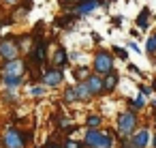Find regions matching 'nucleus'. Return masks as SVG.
Returning <instances> with one entry per match:
<instances>
[{
	"label": "nucleus",
	"instance_id": "1",
	"mask_svg": "<svg viewBox=\"0 0 156 148\" xmlns=\"http://www.w3.org/2000/svg\"><path fill=\"white\" fill-rule=\"evenodd\" d=\"M32 137H34L32 131L17 129L15 124H9L5 129V133H0V139H2V146L5 148H26Z\"/></svg>",
	"mask_w": 156,
	"mask_h": 148
},
{
	"label": "nucleus",
	"instance_id": "2",
	"mask_svg": "<svg viewBox=\"0 0 156 148\" xmlns=\"http://www.w3.org/2000/svg\"><path fill=\"white\" fill-rule=\"evenodd\" d=\"M137 129H139V114H135L130 109H124L115 116V131L113 133H118L120 137L128 139Z\"/></svg>",
	"mask_w": 156,
	"mask_h": 148
},
{
	"label": "nucleus",
	"instance_id": "3",
	"mask_svg": "<svg viewBox=\"0 0 156 148\" xmlns=\"http://www.w3.org/2000/svg\"><path fill=\"white\" fill-rule=\"evenodd\" d=\"M113 65H115V56H113L109 50H105V47L96 50V54H94V58H92V71H94L96 75L103 77V75L115 71Z\"/></svg>",
	"mask_w": 156,
	"mask_h": 148
},
{
	"label": "nucleus",
	"instance_id": "4",
	"mask_svg": "<svg viewBox=\"0 0 156 148\" xmlns=\"http://www.w3.org/2000/svg\"><path fill=\"white\" fill-rule=\"evenodd\" d=\"M47 47H49V41L45 37H34L30 54H28V58H30V62L34 67H43L47 62Z\"/></svg>",
	"mask_w": 156,
	"mask_h": 148
},
{
	"label": "nucleus",
	"instance_id": "5",
	"mask_svg": "<svg viewBox=\"0 0 156 148\" xmlns=\"http://www.w3.org/2000/svg\"><path fill=\"white\" fill-rule=\"evenodd\" d=\"M20 45H17V37L15 35H5L0 37V62H7L13 58H20Z\"/></svg>",
	"mask_w": 156,
	"mask_h": 148
},
{
	"label": "nucleus",
	"instance_id": "6",
	"mask_svg": "<svg viewBox=\"0 0 156 148\" xmlns=\"http://www.w3.org/2000/svg\"><path fill=\"white\" fill-rule=\"evenodd\" d=\"M28 71V62L26 58H13L7 62H0V75H13V77H24Z\"/></svg>",
	"mask_w": 156,
	"mask_h": 148
},
{
	"label": "nucleus",
	"instance_id": "7",
	"mask_svg": "<svg viewBox=\"0 0 156 148\" xmlns=\"http://www.w3.org/2000/svg\"><path fill=\"white\" fill-rule=\"evenodd\" d=\"M62 84H64V71L47 67L41 73V86H45V88H60Z\"/></svg>",
	"mask_w": 156,
	"mask_h": 148
},
{
	"label": "nucleus",
	"instance_id": "8",
	"mask_svg": "<svg viewBox=\"0 0 156 148\" xmlns=\"http://www.w3.org/2000/svg\"><path fill=\"white\" fill-rule=\"evenodd\" d=\"M83 148H103V129H88L83 139H81Z\"/></svg>",
	"mask_w": 156,
	"mask_h": 148
},
{
	"label": "nucleus",
	"instance_id": "9",
	"mask_svg": "<svg viewBox=\"0 0 156 148\" xmlns=\"http://www.w3.org/2000/svg\"><path fill=\"white\" fill-rule=\"evenodd\" d=\"M105 0H77L75 2V15L77 17H83V15H90L96 7H103Z\"/></svg>",
	"mask_w": 156,
	"mask_h": 148
},
{
	"label": "nucleus",
	"instance_id": "10",
	"mask_svg": "<svg viewBox=\"0 0 156 148\" xmlns=\"http://www.w3.org/2000/svg\"><path fill=\"white\" fill-rule=\"evenodd\" d=\"M128 142H130L135 148H150V129H147V127L137 129V131L128 137Z\"/></svg>",
	"mask_w": 156,
	"mask_h": 148
},
{
	"label": "nucleus",
	"instance_id": "11",
	"mask_svg": "<svg viewBox=\"0 0 156 148\" xmlns=\"http://www.w3.org/2000/svg\"><path fill=\"white\" fill-rule=\"evenodd\" d=\"M83 84H86L88 92L92 94V99H96V97H103V82H101V75H96V73H90V75L83 80Z\"/></svg>",
	"mask_w": 156,
	"mask_h": 148
},
{
	"label": "nucleus",
	"instance_id": "12",
	"mask_svg": "<svg viewBox=\"0 0 156 148\" xmlns=\"http://www.w3.org/2000/svg\"><path fill=\"white\" fill-rule=\"evenodd\" d=\"M101 82H103V94H111V92H115V88L120 84V73L118 71H111V73L103 75Z\"/></svg>",
	"mask_w": 156,
	"mask_h": 148
},
{
	"label": "nucleus",
	"instance_id": "13",
	"mask_svg": "<svg viewBox=\"0 0 156 148\" xmlns=\"http://www.w3.org/2000/svg\"><path fill=\"white\" fill-rule=\"evenodd\" d=\"M69 60H71V58H69V54H66L64 45H58V47H56V52H54V56H51V67L62 71V69L69 65Z\"/></svg>",
	"mask_w": 156,
	"mask_h": 148
},
{
	"label": "nucleus",
	"instance_id": "14",
	"mask_svg": "<svg viewBox=\"0 0 156 148\" xmlns=\"http://www.w3.org/2000/svg\"><path fill=\"white\" fill-rule=\"evenodd\" d=\"M0 84H2V88L15 90V88H22V86H24V77H13V75H0Z\"/></svg>",
	"mask_w": 156,
	"mask_h": 148
},
{
	"label": "nucleus",
	"instance_id": "15",
	"mask_svg": "<svg viewBox=\"0 0 156 148\" xmlns=\"http://www.w3.org/2000/svg\"><path fill=\"white\" fill-rule=\"evenodd\" d=\"M75 92H77V103H90L92 101V94L88 92V88H86L83 82H77L75 84Z\"/></svg>",
	"mask_w": 156,
	"mask_h": 148
},
{
	"label": "nucleus",
	"instance_id": "16",
	"mask_svg": "<svg viewBox=\"0 0 156 148\" xmlns=\"http://www.w3.org/2000/svg\"><path fill=\"white\" fill-rule=\"evenodd\" d=\"M147 24H150V7H143L141 13H139L137 20H135V26H137V30H145Z\"/></svg>",
	"mask_w": 156,
	"mask_h": 148
},
{
	"label": "nucleus",
	"instance_id": "17",
	"mask_svg": "<svg viewBox=\"0 0 156 148\" xmlns=\"http://www.w3.org/2000/svg\"><path fill=\"white\" fill-rule=\"evenodd\" d=\"M126 103H128V109H130V112H135V114H139V112H141V109H145V105H147L145 97H141V94H137L135 99H128Z\"/></svg>",
	"mask_w": 156,
	"mask_h": 148
},
{
	"label": "nucleus",
	"instance_id": "18",
	"mask_svg": "<svg viewBox=\"0 0 156 148\" xmlns=\"http://www.w3.org/2000/svg\"><path fill=\"white\" fill-rule=\"evenodd\" d=\"M77 22V15L75 13H66V15H62V17H56L54 20V24L58 26V28H69L71 24H75Z\"/></svg>",
	"mask_w": 156,
	"mask_h": 148
},
{
	"label": "nucleus",
	"instance_id": "19",
	"mask_svg": "<svg viewBox=\"0 0 156 148\" xmlns=\"http://www.w3.org/2000/svg\"><path fill=\"white\" fill-rule=\"evenodd\" d=\"M103 116L101 114H88V118H86V127L88 129H101L103 127Z\"/></svg>",
	"mask_w": 156,
	"mask_h": 148
},
{
	"label": "nucleus",
	"instance_id": "20",
	"mask_svg": "<svg viewBox=\"0 0 156 148\" xmlns=\"http://www.w3.org/2000/svg\"><path fill=\"white\" fill-rule=\"evenodd\" d=\"M115 146V133L111 129H103V148H113Z\"/></svg>",
	"mask_w": 156,
	"mask_h": 148
},
{
	"label": "nucleus",
	"instance_id": "21",
	"mask_svg": "<svg viewBox=\"0 0 156 148\" xmlns=\"http://www.w3.org/2000/svg\"><path fill=\"white\" fill-rule=\"evenodd\" d=\"M62 101H64V103H77L75 84H73V86H66V88H64V92H62Z\"/></svg>",
	"mask_w": 156,
	"mask_h": 148
},
{
	"label": "nucleus",
	"instance_id": "22",
	"mask_svg": "<svg viewBox=\"0 0 156 148\" xmlns=\"http://www.w3.org/2000/svg\"><path fill=\"white\" fill-rule=\"evenodd\" d=\"M45 90H47V88L41 86V84H39V86H30V88H28V97H30V99H41V97H45Z\"/></svg>",
	"mask_w": 156,
	"mask_h": 148
},
{
	"label": "nucleus",
	"instance_id": "23",
	"mask_svg": "<svg viewBox=\"0 0 156 148\" xmlns=\"http://www.w3.org/2000/svg\"><path fill=\"white\" fill-rule=\"evenodd\" d=\"M73 75H75L77 82H83V80L90 75V67H75V69H73Z\"/></svg>",
	"mask_w": 156,
	"mask_h": 148
},
{
	"label": "nucleus",
	"instance_id": "24",
	"mask_svg": "<svg viewBox=\"0 0 156 148\" xmlns=\"http://www.w3.org/2000/svg\"><path fill=\"white\" fill-rule=\"evenodd\" d=\"M113 56H118L120 60H128V52H126V47H120V45H113L111 50H109Z\"/></svg>",
	"mask_w": 156,
	"mask_h": 148
},
{
	"label": "nucleus",
	"instance_id": "25",
	"mask_svg": "<svg viewBox=\"0 0 156 148\" xmlns=\"http://www.w3.org/2000/svg\"><path fill=\"white\" fill-rule=\"evenodd\" d=\"M17 94H15V90H9V88H5L2 90V101L5 103H17Z\"/></svg>",
	"mask_w": 156,
	"mask_h": 148
},
{
	"label": "nucleus",
	"instance_id": "26",
	"mask_svg": "<svg viewBox=\"0 0 156 148\" xmlns=\"http://www.w3.org/2000/svg\"><path fill=\"white\" fill-rule=\"evenodd\" d=\"M145 54L147 56H156V41L152 37H147V41H145Z\"/></svg>",
	"mask_w": 156,
	"mask_h": 148
},
{
	"label": "nucleus",
	"instance_id": "27",
	"mask_svg": "<svg viewBox=\"0 0 156 148\" xmlns=\"http://www.w3.org/2000/svg\"><path fill=\"white\" fill-rule=\"evenodd\" d=\"M62 146H64V148H83V146H81V142H77V139H71V137H64Z\"/></svg>",
	"mask_w": 156,
	"mask_h": 148
},
{
	"label": "nucleus",
	"instance_id": "28",
	"mask_svg": "<svg viewBox=\"0 0 156 148\" xmlns=\"http://www.w3.org/2000/svg\"><path fill=\"white\" fill-rule=\"evenodd\" d=\"M118 148H135L126 137H118Z\"/></svg>",
	"mask_w": 156,
	"mask_h": 148
},
{
	"label": "nucleus",
	"instance_id": "29",
	"mask_svg": "<svg viewBox=\"0 0 156 148\" xmlns=\"http://www.w3.org/2000/svg\"><path fill=\"white\" fill-rule=\"evenodd\" d=\"M139 94H141V97H150V94H152L150 86H145V84H139Z\"/></svg>",
	"mask_w": 156,
	"mask_h": 148
},
{
	"label": "nucleus",
	"instance_id": "30",
	"mask_svg": "<svg viewBox=\"0 0 156 148\" xmlns=\"http://www.w3.org/2000/svg\"><path fill=\"white\" fill-rule=\"evenodd\" d=\"M43 148H64V146H62L60 142H56V144H54V139H47V142L43 144Z\"/></svg>",
	"mask_w": 156,
	"mask_h": 148
},
{
	"label": "nucleus",
	"instance_id": "31",
	"mask_svg": "<svg viewBox=\"0 0 156 148\" xmlns=\"http://www.w3.org/2000/svg\"><path fill=\"white\" fill-rule=\"evenodd\" d=\"M128 47H130L133 52H139V54H141V47H139V45H137L135 41H128Z\"/></svg>",
	"mask_w": 156,
	"mask_h": 148
},
{
	"label": "nucleus",
	"instance_id": "32",
	"mask_svg": "<svg viewBox=\"0 0 156 148\" xmlns=\"http://www.w3.org/2000/svg\"><path fill=\"white\" fill-rule=\"evenodd\" d=\"M128 71H130V73H137V75H141V77H143V73H141V71H139L135 65H128Z\"/></svg>",
	"mask_w": 156,
	"mask_h": 148
},
{
	"label": "nucleus",
	"instance_id": "33",
	"mask_svg": "<svg viewBox=\"0 0 156 148\" xmlns=\"http://www.w3.org/2000/svg\"><path fill=\"white\" fill-rule=\"evenodd\" d=\"M150 148H156V133L150 137Z\"/></svg>",
	"mask_w": 156,
	"mask_h": 148
},
{
	"label": "nucleus",
	"instance_id": "34",
	"mask_svg": "<svg viewBox=\"0 0 156 148\" xmlns=\"http://www.w3.org/2000/svg\"><path fill=\"white\" fill-rule=\"evenodd\" d=\"M150 90H152V94H156V77L152 80V84H150Z\"/></svg>",
	"mask_w": 156,
	"mask_h": 148
},
{
	"label": "nucleus",
	"instance_id": "35",
	"mask_svg": "<svg viewBox=\"0 0 156 148\" xmlns=\"http://www.w3.org/2000/svg\"><path fill=\"white\" fill-rule=\"evenodd\" d=\"M113 24H115V26H122V17L115 15V17H113Z\"/></svg>",
	"mask_w": 156,
	"mask_h": 148
},
{
	"label": "nucleus",
	"instance_id": "36",
	"mask_svg": "<svg viewBox=\"0 0 156 148\" xmlns=\"http://www.w3.org/2000/svg\"><path fill=\"white\" fill-rule=\"evenodd\" d=\"M92 39H94V43H96V45H98V43H101V37H98V35H96V32H92Z\"/></svg>",
	"mask_w": 156,
	"mask_h": 148
},
{
	"label": "nucleus",
	"instance_id": "37",
	"mask_svg": "<svg viewBox=\"0 0 156 148\" xmlns=\"http://www.w3.org/2000/svg\"><path fill=\"white\" fill-rule=\"evenodd\" d=\"M2 2H5V5H17L20 0H2Z\"/></svg>",
	"mask_w": 156,
	"mask_h": 148
},
{
	"label": "nucleus",
	"instance_id": "38",
	"mask_svg": "<svg viewBox=\"0 0 156 148\" xmlns=\"http://www.w3.org/2000/svg\"><path fill=\"white\" fill-rule=\"evenodd\" d=\"M150 105H152V109L156 112V99H152V101H150Z\"/></svg>",
	"mask_w": 156,
	"mask_h": 148
},
{
	"label": "nucleus",
	"instance_id": "39",
	"mask_svg": "<svg viewBox=\"0 0 156 148\" xmlns=\"http://www.w3.org/2000/svg\"><path fill=\"white\" fill-rule=\"evenodd\" d=\"M152 124H154V129H156V112H154V116H152Z\"/></svg>",
	"mask_w": 156,
	"mask_h": 148
},
{
	"label": "nucleus",
	"instance_id": "40",
	"mask_svg": "<svg viewBox=\"0 0 156 148\" xmlns=\"http://www.w3.org/2000/svg\"><path fill=\"white\" fill-rule=\"evenodd\" d=\"M2 26H5V22H2V20H0V30H2Z\"/></svg>",
	"mask_w": 156,
	"mask_h": 148
},
{
	"label": "nucleus",
	"instance_id": "41",
	"mask_svg": "<svg viewBox=\"0 0 156 148\" xmlns=\"http://www.w3.org/2000/svg\"><path fill=\"white\" fill-rule=\"evenodd\" d=\"M152 39H154V41H156V32H152Z\"/></svg>",
	"mask_w": 156,
	"mask_h": 148
},
{
	"label": "nucleus",
	"instance_id": "42",
	"mask_svg": "<svg viewBox=\"0 0 156 148\" xmlns=\"http://www.w3.org/2000/svg\"><path fill=\"white\" fill-rule=\"evenodd\" d=\"M0 148H5V146H2V139H0Z\"/></svg>",
	"mask_w": 156,
	"mask_h": 148
},
{
	"label": "nucleus",
	"instance_id": "43",
	"mask_svg": "<svg viewBox=\"0 0 156 148\" xmlns=\"http://www.w3.org/2000/svg\"><path fill=\"white\" fill-rule=\"evenodd\" d=\"M107 2H115V0H107Z\"/></svg>",
	"mask_w": 156,
	"mask_h": 148
},
{
	"label": "nucleus",
	"instance_id": "44",
	"mask_svg": "<svg viewBox=\"0 0 156 148\" xmlns=\"http://www.w3.org/2000/svg\"><path fill=\"white\" fill-rule=\"evenodd\" d=\"M34 148H37V146H34Z\"/></svg>",
	"mask_w": 156,
	"mask_h": 148
}]
</instances>
